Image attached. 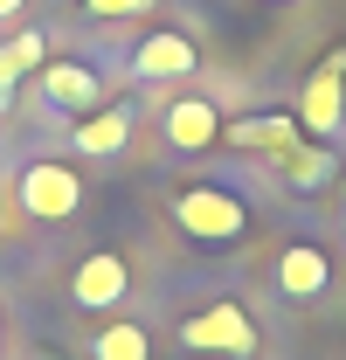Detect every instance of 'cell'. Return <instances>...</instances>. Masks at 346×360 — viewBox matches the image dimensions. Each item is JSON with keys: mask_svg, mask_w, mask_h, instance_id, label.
<instances>
[{"mask_svg": "<svg viewBox=\"0 0 346 360\" xmlns=\"http://www.w3.org/2000/svg\"><path fill=\"white\" fill-rule=\"evenodd\" d=\"M125 291H132V264L118 250H90L77 264V277H70V305L77 312H118Z\"/></svg>", "mask_w": 346, "mask_h": 360, "instance_id": "cell-4", "label": "cell"}, {"mask_svg": "<svg viewBox=\"0 0 346 360\" xmlns=\"http://www.w3.org/2000/svg\"><path fill=\"white\" fill-rule=\"evenodd\" d=\"M180 347H187V354H222V360H257L263 333H257V319L243 312L236 298H222V305H201V312L180 326Z\"/></svg>", "mask_w": 346, "mask_h": 360, "instance_id": "cell-2", "label": "cell"}, {"mask_svg": "<svg viewBox=\"0 0 346 360\" xmlns=\"http://www.w3.org/2000/svg\"><path fill=\"white\" fill-rule=\"evenodd\" d=\"M194 63H201V49L187 42V35H146V42L132 49V77H139V84H180V77H194Z\"/></svg>", "mask_w": 346, "mask_h": 360, "instance_id": "cell-7", "label": "cell"}, {"mask_svg": "<svg viewBox=\"0 0 346 360\" xmlns=\"http://www.w3.org/2000/svg\"><path fill=\"white\" fill-rule=\"evenodd\" d=\"M35 90H42L49 111H70V118H84V111L104 104V77H97L90 63H56V56H49L42 70H35Z\"/></svg>", "mask_w": 346, "mask_h": 360, "instance_id": "cell-6", "label": "cell"}, {"mask_svg": "<svg viewBox=\"0 0 346 360\" xmlns=\"http://www.w3.org/2000/svg\"><path fill=\"white\" fill-rule=\"evenodd\" d=\"M90 360H153V333L139 319H111L97 340H90Z\"/></svg>", "mask_w": 346, "mask_h": 360, "instance_id": "cell-13", "label": "cell"}, {"mask_svg": "<svg viewBox=\"0 0 346 360\" xmlns=\"http://www.w3.org/2000/svg\"><path fill=\"white\" fill-rule=\"evenodd\" d=\"M14 201H21L35 222H70V215L84 208V180L70 174L63 160H28V167L14 174Z\"/></svg>", "mask_w": 346, "mask_h": 360, "instance_id": "cell-3", "label": "cell"}, {"mask_svg": "<svg viewBox=\"0 0 346 360\" xmlns=\"http://www.w3.org/2000/svg\"><path fill=\"white\" fill-rule=\"evenodd\" d=\"M21 7H28V0H0V28H7V21H14Z\"/></svg>", "mask_w": 346, "mask_h": 360, "instance_id": "cell-16", "label": "cell"}, {"mask_svg": "<svg viewBox=\"0 0 346 360\" xmlns=\"http://www.w3.org/2000/svg\"><path fill=\"white\" fill-rule=\"evenodd\" d=\"M167 215L180 236H194V243H236L243 229H250V208L229 194V187H180L167 201Z\"/></svg>", "mask_w": 346, "mask_h": 360, "instance_id": "cell-1", "label": "cell"}, {"mask_svg": "<svg viewBox=\"0 0 346 360\" xmlns=\"http://www.w3.org/2000/svg\"><path fill=\"white\" fill-rule=\"evenodd\" d=\"M160 139H167L173 153H208V146H222V104L201 97V90H180L167 111H160Z\"/></svg>", "mask_w": 346, "mask_h": 360, "instance_id": "cell-5", "label": "cell"}, {"mask_svg": "<svg viewBox=\"0 0 346 360\" xmlns=\"http://www.w3.org/2000/svg\"><path fill=\"white\" fill-rule=\"evenodd\" d=\"M346 77H326V70H312V77H305V90H298V125L312 139H333L346 125Z\"/></svg>", "mask_w": 346, "mask_h": 360, "instance_id": "cell-10", "label": "cell"}, {"mask_svg": "<svg viewBox=\"0 0 346 360\" xmlns=\"http://www.w3.org/2000/svg\"><path fill=\"white\" fill-rule=\"evenodd\" d=\"M0 215H7V208H0Z\"/></svg>", "mask_w": 346, "mask_h": 360, "instance_id": "cell-17", "label": "cell"}, {"mask_svg": "<svg viewBox=\"0 0 346 360\" xmlns=\"http://www.w3.org/2000/svg\"><path fill=\"white\" fill-rule=\"evenodd\" d=\"M42 63H49V35H42V28L7 35V42H0V90H14L21 77H35Z\"/></svg>", "mask_w": 346, "mask_h": 360, "instance_id": "cell-12", "label": "cell"}, {"mask_svg": "<svg viewBox=\"0 0 346 360\" xmlns=\"http://www.w3.org/2000/svg\"><path fill=\"white\" fill-rule=\"evenodd\" d=\"M222 139L243 146V153H277V160H291V153L305 146V125H298V118H284V111H257V118H229Z\"/></svg>", "mask_w": 346, "mask_h": 360, "instance_id": "cell-8", "label": "cell"}, {"mask_svg": "<svg viewBox=\"0 0 346 360\" xmlns=\"http://www.w3.org/2000/svg\"><path fill=\"white\" fill-rule=\"evenodd\" d=\"M333 284V264H326V250H312V243H291L284 257H277V291L284 298H319Z\"/></svg>", "mask_w": 346, "mask_h": 360, "instance_id": "cell-11", "label": "cell"}, {"mask_svg": "<svg viewBox=\"0 0 346 360\" xmlns=\"http://www.w3.org/2000/svg\"><path fill=\"white\" fill-rule=\"evenodd\" d=\"M125 146H132V111L125 104H97V111H84L70 125V153H84V160H111Z\"/></svg>", "mask_w": 346, "mask_h": 360, "instance_id": "cell-9", "label": "cell"}, {"mask_svg": "<svg viewBox=\"0 0 346 360\" xmlns=\"http://www.w3.org/2000/svg\"><path fill=\"white\" fill-rule=\"evenodd\" d=\"M284 180H291V187H326V180H333V153H326V146H298V153L284 160Z\"/></svg>", "mask_w": 346, "mask_h": 360, "instance_id": "cell-14", "label": "cell"}, {"mask_svg": "<svg viewBox=\"0 0 346 360\" xmlns=\"http://www.w3.org/2000/svg\"><path fill=\"white\" fill-rule=\"evenodd\" d=\"M84 7L97 14V21H132V14H153L160 0H84Z\"/></svg>", "mask_w": 346, "mask_h": 360, "instance_id": "cell-15", "label": "cell"}]
</instances>
